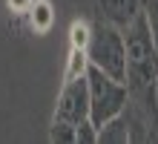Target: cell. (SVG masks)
<instances>
[{
	"instance_id": "1",
	"label": "cell",
	"mask_w": 158,
	"mask_h": 144,
	"mask_svg": "<svg viewBox=\"0 0 158 144\" xmlns=\"http://www.w3.org/2000/svg\"><path fill=\"white\" fill-rule=\"evenodd\" d=\"M89 118L86 98V72L63 78V86L55 101V112L49 121V141L55 144H75V127Z\"/></svg>"
},
{
	"instance_id": "2",
	"label": "cell",
	"mask_w": 158,
	"mask_h": 144,
	"mask_svg": "<svg viewBox=\"0 0 158 144\" xmlns=\"http://www.w3.org/2000/svg\"><path fill=\"white\" fill-rule=\"evenodd\" d=\"M89 66H98L101 72L112 75L115 81H124L127 72V46H124V32L112 26L104 17L89 20V37L83 46Z\"/></svg>"
},
{
	"instance_id": "3",
	"label": "cell",
	"mask_w": 158,
	"mask_h": 144,
	"mask_svg": "<svg viewBox=\"0 0 158 144\" xmlns=\"http://www.w3.org/2000/svg\"><path fill=\"white\" fill-rule=\"evenodd\" d=\"M86 98H89V121L95 127H104L109 118H115L124 110L127 84L115 81L112 75H106L98 66L86 63Z\"/></svg>"
},
{
	"instance_id": "4",
	"label": "cell",
	"mask_w": 158,
	"mask_h": 144,
	"mask_svg": "<svg viewBox=\"0 0 158 144\" xmlns=\"http://www.w3.org/2000/svg\"><path fill=\"white\" fill-rule=\"evenodd\" d=\"M138 12L141 0H95V17H104L118 29H124Z\"/></svg>"
},
{
	"instance_id": "5",
	"label": "cell",
	"mask_w": 158,
	"mask_h": 144,
	"mask_svg": "<svg viewBox=\"0 0 158 144\" xmlns=\"http://www.w3.org/2000/svg\"><path fill=\"white\" fill-rule=\"evenodd\" d=\"M23 20H29V29H32V32H46V29L55 23L52 3H49V0H32V6L26 9Z\"/></svg>"
},
{
	"instance_id": "6",
	"label": "cell",
	"mask_w": 158,
	"mask_h": 144,
	"mask_svg": "<svg viewBox=\"0 0 158 144\" xmlns=\"http://www.w3.org/2000/svg\"><path fill=\"white\" fill-rule=\"evenodd\" d=\"M141 15H144L147 26H150V35L158 46V0H141Z\"/></svg>"
},
{
	"instance_id": "7",
	"label": "cell",
	"mask_w": 158,
	"mask_h": 144,
	"mask_svg": "<svg viewBox=\"0 0 158 144\" xmlns=\"http://www.w3.org/2000/svg\"><path fill=\"white\" fill-rule=\"evenodd\" d=\"M6 6H9V12H15L17 17H23L26 9L32 6V0H6Z\"/></svg>"
},
{
	"instance_id": "8",
	"label": "cell",
	"mask_w": 158,
	"mask_h": 144,
	"mask_svg": "<svg viewBox=\"0 0 158 144\" xmlns=\"http://www.w3.org/2000/svg\"><path fill=\"white\" fill-rule=\"evenodd\" d=\"M155 98H158V78H155Z\"/></svg>"
}]
</instances>
